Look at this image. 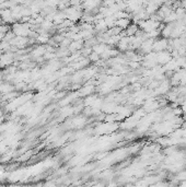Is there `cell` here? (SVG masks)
Masks as SVG:
<instances>
[{
	"label": "cell",
	"mask_w": 186,
	"mask_h": 187,
	"mask_svg": "<svg viewBox=\"0 0 186 187\" xmlns=\"http://www.w3.org/2000/svg\"><path fill=\"white\" fill-rule=\"evenodd\" d=\"M172 59V55L167 49L162 52H158L157 53V62L160 65H165L167 62H169Z\"/></svg>",
	"instance_id": "obj_2"
},
{
	"label": "cell",
	"mask_w": 186,
	"mask_h": 187,
	"mask_svg": "<svg viewBox=\"0 0 186 187\" xmlns=\"http://www.w3.org/2000/svg\"><path fill=\"white\" fill-rule=\"evenodd\" d=\"M11 61H12V55H11V54H6V55L0 57V66H1V67L9 65Z\"/></svg>",
	"instance_id": "obj_6"
},
{
	"label": "cell",
	"mask_w": 186,
	"mask_h": 187,
	"mask_svg": "<svg viewBox=\"0 0 186 187\" xmlns=\"http://www.w3.org/2000/svg\"><path fill=\"white\" fill-rule=\"evenodd\" d=\"M138 31H139V27H138L137 24L130 23L128 25V27L126 29L125 33H126V35H127V36H134V35H136V34H137Z\"/></svg>",
	"instance_id": "obj_5"
},
{
	"label": "cell",
	"mask_w": 186,
	"mask_h": 187,
	"mask_svg": "<svg viewBox=\"0 0 186 187\" xmlns=\"http://www.w3.org/2000/svg\"><path fill=\"white\" fill-rule=\"evenodd\" d=\"M30 27L27 24H15L13 27V33L18 36H27L30 34Z\"/></svg>",
	"instance_id": "obj_3"
},
{
	"label": "cell",
	"mask_w": 186,
	"mask_h": 187,
	"mask_svg": "<svg viewBox=\"0 0 186 187\" xmlns=\"http://www.w3.org/2000/svg\"><path fill=\"white\" fill-rule=\"evenodd\" d=\"M169 47V39H155L153 42V45H152V49L153 52H162V51H165Z\"/></svg>",
	"instance_id": "obj_1"
},
{
	"label": "cell",
	"mask_w": 186,
	"mask_h": 187,
	"mask_svg": "<svg viewBox=\"0 0 186 187\" xmlns=\"http://www.w3.org/2000/svg\"><path fill=\"white\" fill-rule=\"evenodd\" d=\"M91 90H93V88H92V86H90V88H85V89L82 90V94H89V93H91Z\"/></svg>",
	"instance_id": "obj_11"
},
{
	"label": "cell",
	"mask_w": 186,
	"mask_h": 187,
	"mask_svg": "<svg viewBox=\"0 0 186 187\" xmlns=\"http://www.w3.org/2000/svg\"><path fill=\"white\" fill-rule=\"evenodd\" d=\"M45 52H46L45 47H44V46H39V47H37L36 49L33 52V56H34V57H39V56L43 55Z\"/></svg>",
	"instance_id": "obj_9"
},
{
	"label": "cell",
	"mask_w": 186,
	"mask_h": 187,
	"mask_svg": "<svg viewBox=\"0 0 186 187\" xmlns=\"http://www.w3.org/2000/svg\"><path fill=\"white\" fill-rule=\"evenodd\" d=\"M99 54H97L95 52H93V53L90 55V59L93 60V61H97V60H99Z\"/></svg>",
	"instance_id": "obj_10"
},
{
	"label": "cell",
	"mask_w": 186,
	"mask_h": 187,
	"mask_svg": "<svg viewBox=\"0 0 186 187\" xmlns=\"http://www.w3.org/2000/svg\"><path fill=\"white\" fill-rule=\"evenodd\" d=\"M130 21H131L130 18H122V19L116 20V24H115V25L119 27L122 30H126L127 27H128L129 24H130Z\"/></svg>",
	"instance_id": "obj_4"
},
{
	"label": "cell",
	"mask_w": 186,
	"mask_h": 187,
	"mask_svg": "<svg viewBox=\"0 0 186 187\" xmlns=\"http://www.w3.org/2000/svg\"><path fill=\"white\" fill-rule=\"evenodd\" d=\"M81 46H82V42L79 39V41H76V42H73V43H70L69 47H70L71 51H77V49H80V48H81Z\"/></svg>",
	"instance_id": "obj_8"
},
{
	"label": "cell",
	"mask_w": 186,
	"mask_h": 187,
	"mask_svg": "<svg viewBox=\"0 0 186 187\" xmlns=\"http://www.w3.org/2000/svg\"><path fill=\"white\" fill-rule=\"evenodd\" d=\"M107 48L109 47H107L106 44H97V45L93 46V52H95V53L99 54V55H102Z\"/></svg>",
	"instance_id": "obj_7"
}]
</instances>
